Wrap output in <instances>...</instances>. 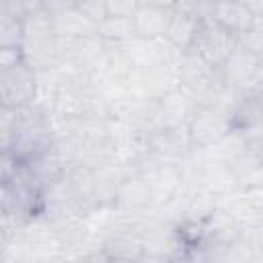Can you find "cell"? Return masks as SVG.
Wrapping results in <instances>:
<instances>
[{
	"instance_id": "obj_1",
	"label": "cell",
	"mask_w": 263,
	"mask_h": 263,
	"mask_svg": "<svg viewBox=\"0 0 263 263\" xmlns=\"http://www.w3.org/2000/svg\"><path fill=\"white\" fill-rule=\"evenodd\" d=\"M218 74L240 97L263 92V60L240 45H236L234 51L224 60Z\"/></svg>"
},
{
	"instance_id": "obj_2",
	"label": "cell",
	"mask_w": 263,
	"mask_h": 263,
	"mask_svg": "<svg viewBox=\"0 0 263 263\" xmlns=\"http://www.w3.org/2000/svg\"><path fill=\"white\" fill-rule=\"evenodd\" d=\"M37 92V70L25 60L10 68H0V99L2 107L23 109L33 105Z\"/></svg>"
},
{
	"instance_id": "obj_3",
	"label": "cell",
	"mask_w": 263,
	"mask_h": 263,
	"mask_svg": "<svg viewBox=\"0 0 263 263\" xmlns=\"http://www.w3.org/2000/svg\"><path fill=\"white\" fill-rule=\"evenodd\" d=\"M236 45H238L236 35L208 16V18H201L199 23V31L195 35L191 51H195L214 68H220L224 60L234 51Z\"/></svg>"
},
{
	"instance_id": "obj_4",
	"label": "cell",
	"mask_w": 263,
	"mask_h": 263,
	"mask_svg": "<svg viewBox=\"0 0 263 263\" xmlns=\"http://www.w3.org/2000/svg\"><path fill=\"white\" fill-rule=\"evenodd\" d=\"M232 129L234 125H232L230 115L218 109H212V107H201V105L191 117V121L187 123L189 138L195 148H212L222 138H226Z\"/></svg>"
},
{
	"instance_id": "obj_5",
	"label": "cell",
	"mask_w": 263,
	"mask_h": 263,
	"mask_svg": "<svg viewBox=\"0 0 263 263\" xmlns=\"http://www.w3.org/2000/svg\"><path fill=\"white\" fill-rule=\"evenodd\" d=\"M197 109V99L187 88L177 86L158 99V121L162 127H187Z\"/></svg>"
},
{
	"instance_id": "obj_6",
	"label": "cell",
	"mask_w": 263,
	"mask_h": 263,
	"mask_svg": "<svg viewBox=\"0 0 263 263\" xmlns=\"http://www.w3.org/2000/svg\"><path fill=\"white\" fill-rule=\"evenodd\" d=\"M173 8H158V6H138L132 14L136 37L140 39H160L166 35L171 23Z\"/></svg>"
},
{
	"instance_id": "obj_7",
	"label": "cell",
	"mask_w": 263,
	"mask_h": 263,
	"mask_svg": "<svg viewBox=\"0 0 263 263\" xmlns=\"http://www.w3.org/2000/svg\"><path fill=\"white\" fill-rule=\"evenodd\" d=\"M210 18H214L216 23H220L238 37L253 23L255 16L240 0H216Z\"/></svg>"
},
{
	"instance_id": "obj_8",
	"label": "cell",
	"mask_w": 263,
	"mask_h": 263,
	"mask_svg": "<svg viewBox=\"0 0 263 263\" xmlns=\"http://www.w3.org/2000/svg\"><path fill=\"white\" fill-rule=\"evenodd\" d=\"M199 23L201 18L189 14V12H183L179 8H173V14H171V23H168V29H166V39L177 45L179 49L187 51L191 49L193 41H195V35L199 31Z\"/></svg>"
},
{
	"instance_id": "obj_9",
	"label": "cell",
	"mask_w": 263,
	"mask_h": 263,
	"mask_svg": "<svg viewBox=\"0 0 263 263\" xmlns=\"http://www.w3.org/2000/svg\"><path fill=\"white\" fill-rule=\"evenodd\" d=\"M55 33L64 39H84V37H95L97 35V23L84 16L78 8L68 10L64 14L51 16Z\"/></svg>"
},
{
	"instance_id": "obj_10",
	"label": "cell",
	"mask_w": 263,
	"mask_h": 263,
	"mask_svg": "<svg viewBox=\"0 0 263 263\" xmlns=\"http://www.w3.org/2000/svg\"><path fill=\"white\" fill-rule=\"evenodd\" d=\"M97 35L105 43H113V45L127 43L129 39L136 37L134 18L127 14H109L97 25Z\"/></svg>"
},
{
	"instance_id": "obj_11",
	"label": "cell",
	"mask_w": 263,
	"mask_h": 263,
	"mask_svg": "<svg viewBox=\"0 0 263 263\" xmlns=\"http://www.w3.org/2000/svg\"><path fill=\"white\" fill-rule=\"evenodd\" d=\"M25 21L0 14V47H23Z\"/></svg>"
},
{
	"instance_id": "obj_12",
	"label": "cell",
	"mask_w": 263,
	"mask_h": 263,
	"mask_svg": "<svg viewBox=\"0 0 263 263\" xmlns=\"http://www.w3.org/2000/svg\"><path fill=\"white\" fill-rule=\"evenodd\" d=\"M238 45L259 58H263V16H255L253 23L236 37Z\"/></svg>"
},
{
	"instance_id": "obj_13",
	"label": "cell",
	"mask_w": 263,
	"mask_h": 263,
	"mask_svg": "<svg viewBox=\"0 0 263 263\" xmlns=\"http://www.w3.org/2000/svg\"><path fill=\"white\" fill-rule=\"evenodd\" d=\"M84 16H88L90 21H95L97 25L109 16V8H107V2L105 0H78V6H76Z\"/></svg>"
},
{
	"instance_id": "obj_14",
	"label": "cell",
	"mask_w": 263,
	"mask_h": 263,
	"mask_svg": "<svg viewBox=\"0 0 263 263\" xmlns=\"http://www.w3.org/2000/svg\"><path fill=\"white\" fill-rule=\"evenodd\" d=\"M214 2L216 0H177L175 8H179L183 12H189V14L197 16V18H208L212 14Z\"/></svg>"
},
{
	"instance_id": "obj_15",
	"label": "cell",
	"mask_w": 263,
	"mask_h": 263,
	"mask_svg": "<svg viewBox=\"0 0 263 263\" xmlns=\"http://www.w3.org/2000/svg\"><path fill=\"white\" fill-rule=\"evenodd\" d=\"M76 6H78V0H41L39 2V10L47 12L49 16L64 14L68 10H74Z\"/></svg>"
},
{
	"instance_id": "obj_16",
	"label": "cell",
	"mask_w": 263,
	"mask_h": 263,
	"mask_svg": "<svg viewBox=\"0 0 263 263\" xmlns=\"http://www.w3.org/2000/svg\"><path fill=\"white\" fill-rule=\"evenodd\" d=\"M109 14H127L132 16L140 6V0H105Z\"/></svg>"
},
{
	"instance_id": "obj_17",
	"label": "cell",
	"mask_w": 263,
	"mask_h": 263,
	"mask_svg": "<svg viewBox=\"0 0 263 263\" xmlns=\"http://www.w3.org/2000/svg\"><path fill=\"white\" fill-rule=\"evenodd\" d=\"M23 49L21 47H0V68H10L23 62Z\"/></svg>"
},
{
	"instance_id": "obj_18",
	"label": "cell",
	"mask_w": 263,
	"mask_h": 263,
	"mask_svg": "<svg viewBox=\"0 0 263 263\" xmlns=\"http://www.w3.org/2000/svg\"><path fill=\"white\" fill-rule=\"evenodd\" d=\"M140 6H158V8H175L177 0H140Z\"/></svg>"
},
{
	"instance_id": "obj_19",
	"label": "cell",
	"mask_w": 263,
	"mask_h": 263,
	"mask_svg": "<svg viewBox=\"0 0 263 263\" xmlns=\"http://www.w3.org/2000/svg\"><path fill=\"white\" fill-rule=\"evenodd\" d=\"M240 2L251 10L253 16H263V0H240Z\"/></svg>"
},
{
	"instance_id": "obj_20",
	"label": "cell",
	"mask_w": 263,
	"mask_h": 263,
	"mask_svg": "<svg viewBox=\"0 0 263 263\" xmlns=\"http://www.w3.org/2000/svg\"><path fill=\"white\" fill-rule=\"evenodd\" d=\"M23 2L29 6V10H31V14H33L35 10H39V2H41V0H23Z\"/></svg>"
},
{
	"instance_id": "obj_21",
	"label": "cell",
	"mask_w": 263,
	"mask_h": 263,
	"mask_svg": "<svg viewBox=\"0 0 263 263\" xmlns=\"http://www.w3.org/2000/svg\"><path fill=\"white\" fill-rule=\"evenodd\" d=\"M261 60H263V58H261Z\"/></svg>"
}]
</instances>
